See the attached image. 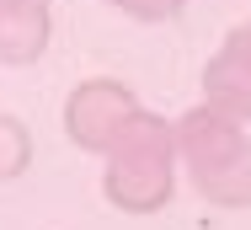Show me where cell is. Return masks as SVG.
<instances>
[{
    "mask_svg": "<svg viewBox=\"0 0 251 230\" xmlns=\"http://www.w3.org/2000/svg\"><path fill=\"white\" fill-rule=\"evenodd\" d=\"M176 139V172H187V182L203 203L214 209H251V134L246 123L214 113L208 102L182 113L171 123Z\"/></svg>",
    "mask_w": 251,
    "mask_h": 230,
    "instance_id": "cell-1",
    "label": "cell"
},
{
    "mask_svg": "<svg viewBox=\"0 0 251 230\" xmlns=\"http://www.w3.org/2000/svg\"><path fill=\"white\" fill-rule=\"evenodd\" d=\"M107 172H101V193L107 203H118L123 214H155L171 203L176 193V139L171 123L155 118L145 107H134L118 134L107 139Z\"/></svg>",
    "mask_w": 251,
    "mask_h": 230,
    "instance_id": "cell-2",
    "label": "cell"
},
{
    "mask_svg": "<svg viewBox=\"0 0 251 230\" xmlns=\"http://www.w3.org/2000/svg\"><path fill=\"white\" fill-rule=\"evenodd\" d=\"M134 107H139V96L128 91L123 81H107V75L80 81V86L70 91V102H64V134L75 139L80 150L101 155L107 139L118 134V123H123Z\"/></svg>",
    "mask_w": 251,
    "mask_h": 230,
    "instance_id": "cell-3",
    "label": "cell"
},
{
    "mask_svg": "<svg viewBox=\"0 0 251 230\" xmlns=\"http://www.w3.org/2000/svg\"><path fill=\"white\" fill-rule=\"evenodd\" d=\"M203 102L235 123H251V22L214 48L203 70Z\"/></svg>",
    "mask_w": 251,
    "mask_h": 230,
    "instance_id": "cell-4",
    "label": "cell"
},
{
    "mask_svg": "<svg viewBox=\"0 0 251 230\" xmlns=\"http://www.w3.org/2000/svg\"><path fill=\"white\" fill-rule=\"evenodd\" d=\"M49 38H53L49 0H0V64L5 70L38 64Z\"/></svg>",
    "mask_w": 251,
    "mask_h": 230,
    "instance_id": "cell-5",
    "label": "cell"
},
{
    "mask_svg": "<svg viewBox=\"0 0 251 230\" xmlns=\"http://www.w3.org/2000/svg\"><path fill=\"white\" fill-rule=\"evenodd\" d=\"M27 166H32V134L0 113V182H16Z\"/></svg>",
    "mask_w": 251,
    "mask_h": 230,
    "instance_id": "cell-6",
    "label": "cell"
},
{
    "mask_svg": "<svg viewBox=\"0 0 251 230\" xmlns=\"http://www.w3.org/2000/svg\"><path fill=\"white\" fill-rule=\"evenodd\" d=\"M112 11H123L128 22H176L187 0H107Z\"/></svg>",
    "mask_w": 251,
    "mask_h": 230,
    "instance_id": "cell-7",
    "label": "cell"
}]
</instances>
